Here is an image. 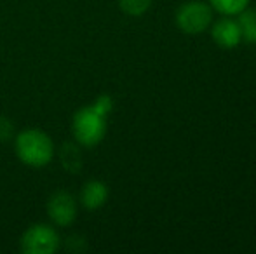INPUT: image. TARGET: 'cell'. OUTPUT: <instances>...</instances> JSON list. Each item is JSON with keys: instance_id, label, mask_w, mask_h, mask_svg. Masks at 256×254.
Masks as SVG:
<instances>
[{"instance_id": "6da1fadb", "label": "cell", "mask_w": 256, "mask_h": 254, "mask_svg": "<svg viewBox=\"0 0 256 254\" xmlns=\"http://www.w3.org/2000/svg\"><path fill=\"white\" fill-rule=\"evenodd\" d=\"M114 110V99L102 94L92 105L82 106L72 117V134L82 148H94L104 139L108 115Z\"/></svg>"}, {"instance_id": "52a82bcc", "label": "cell", "mask_w": 256, "mask_h": 254, "mask_svg": "<svg viewBox=\"0 0 256 254\" xmlns=\"http://www.w3.org/2000/svg\"><path fill=\"white\" fill-rule=\"evenodd\" d=\"M110 190H108L106 183L102 180H89L88 183H84V187L80 188L78 193V202L84 209L88 211H98L100 207H103L108 200Z\"/></svg>"}, {"instance_id": "8992f818", "label": "cell", "mask_w": 256, "mask_h": 254, "mask_svg": "<svg viewBox=\"0 0 256 254\" xmlns=\"http://www.w3.org/2000/svg\"><path fill=\"white\" fill-rule=\"evenodd\" d=\"M211 38L222 49H236L242 42V33L237 19L232 16H223L211 23Z\"/></svg>"}, {"instance_id": "7c38bea8", "label": "cell", "mask_w": 256, "mask_h": 254, "mask_svg": "<svg viewBox=\"0 0 256 254\" xmlns=\"http://www.w3.org/2000/svg\"><path fill=\"white\" fill-rule=\"evenodd\" d=\"M14 138V124L6 115H0V143H6Z\"/></svg>"}, {"instance_id": "30bf717a", "label": "cell", "mask_w": 256, "mask_h": 254, "mask_svg": "<svg viewBox=\"0 0 256 254\" xmlns=\"http://www.w3.org/2000/svg\"><path fill=\"white\" fill-rule=\"evenodd\" d=\"M251 0H208V3L222 16H232L236 17L239 12H242Z\"/></svg>"}, {"instance_id": "9c48e42d", "label": "cell", "mask_w": 256, "mask_h": 254, "mask_svg": "<svg viewBox=\"0 0 256 254\" xmlns=\"http://www.w3.org/2000/svg\"><path fill=\"white\" fill-rule=\"evenodd\" d=\"M237 23H239L242 42L256 44V9H251L250 5L237 14Z\"/></svg>"}, {"instance_id": "ba28073f", "label": "cell", "mask_w": 256, "mask_h": 254, "mask_svg": "<svg viewBox=\"0 0 256 254\" xmlns=\"http://www.w3.org/2000/svg\"><path fill=\"white\" fill-rule=\"evenodd\" d=\"M60 159L63 167L68 173H78L82 169V153H80V145L77 141L70 143L66 141L60 150Z\"/></svg>"}, {"instance_id": "8fae6325", "label": "cell", "mask_w": 256, "mask_h": 254, "mask_svg": "<svg viewBox=\"0 0 256 254\" xmlns=\"http://www.w3.org/2000/svg\"><path fill=\"white\" fill-rule=\"evenodd\" d=\"M154 0H118V7L131 17H140L152 7Z\"/></svg>"}, {"instance_id": "3957f363", "label": "cell", "mask_w": 256, "mask_h": 254, "mask_svg": "<svg viewBox=\"0 0 256 254\" xmlns=\"http://www.w3.org/2000/svg\"><path fill=\"white\" fill-rule=\"evenodd\" d=\"M214 10L208 2L188 0L182 3L174 14V23L185 35H200L211 26Z\"/></svg>"}, {"instance_id": "5b68a950", "label": "cell", "mask_w": 256, "mask_h": 254, "mask_svg": "<svg viewBox=\"0 0 256 254\" xmlns=\"http://www.w3.org/2000/svg\"><path fill=\"white\" fill-rule=\"evenodd\" d=\"M46 209H48V216L54 227L66 228L77 220L78 202L70 192L56 190L49 197Z\"/></svg>"}, {"instance_id": "7a4b0ae2", "label": "cell", "mask_w": 256, "mask_h": 254, "mask_svg": "<svg viewBox=\"0 0 256 254\" xmlns=\"http://www.w3.org/2000/svg\"><path fill=\"white\" fill-rule=\"evenodd\" d=\"M16 155L28 167H46L56 155V146L48 132L37 127L23 129L14 136Z\"/></svg>"}, {"instance_id": "277c9868", "label": "cell", "mask_w": 256, "mask_h": 254, "mask_svg": "<svg viewBox=\"0 0 256 254\" xmlns=\"http://www.w3.org/2000/svg\"><path fill=\"white\" fill-rule=\"evenodd\" d=\"M61 246V237L52 225L35 223L23 232L20 249L23 254H54Z\"/></svg>"}]
</instances>
